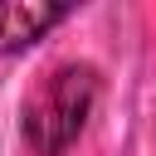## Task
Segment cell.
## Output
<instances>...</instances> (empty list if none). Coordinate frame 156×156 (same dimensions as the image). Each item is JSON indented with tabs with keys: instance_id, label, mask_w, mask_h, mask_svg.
I'll list each match as a JSON object with an SVG mask.
<instances>
[{
	"instance_id": "cell-1",
	"label": "cell",
	"mask_w": 156,
	"mask_h": 156,
	"mask_svg": "<svg viewBox=\"0 0 156 156\" xmlns=\"http://www.w3.org/2000/svg\"><path fill=\"white\" fill-rule=\"evenodd\" d=\"M98 102V73L88 63H58L24 98V146L34 156H68Z\"/></svg>"
},
{
	"instance_id": "cell-2",
	"label": "cell",
	"mask_w": 156,
	"mask_h": 156,
	"mask_svg": "<svg viewBox=\"0 0 156 156\" xmlns=\"http://www.w3.org/2000/svg\"><path fill=\"white\" fill-rule=\"evenodd\" d=\"M68 20V5H34V0H0V54H20L44 39L54 24Z\"/></svg>"
}]
</instances>
